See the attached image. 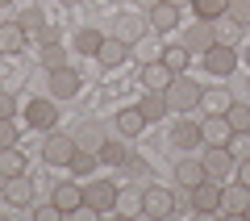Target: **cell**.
Here are the masks:
<instances>
[{
    "mask_svg": "<svg viewBox=\"0 0 250 221\" xmlns=\"http://www.w3.org/2000/svg\"><path fill=\"white\" fill-rule=\"evenodd\" d=\"M96 163H100V155H96V151H75L67 167H71L75 176H92V171H96Z\"/></svg>",
    "mask_w": 250,
    "mask_h": 221,
    "instance_id": "cell-30",
    "label": "cell"
},
{
    "mask_svg": "<svg viewBox=\"0 0 250 221\" xmlns=\"http://www.w3.org/2000/svg\"><path fill=\"white\" fill-rule=\"evenodd\" d=\"M138 209H142L146 217L159 221V217H167V213L175 209V196H171L167 188H159V184H146V188H142V200H138Z\"/></svg>",
    "mask_w": 250,
    "mask_h": 221,
    "instance_id": "cell-3",
    "label": "cell"
},
{
    "mask_svg": "<svg viewBox=\"0 0 250 221\" xmlns=\"http://www.w3.org/2000/svg\"><path fill=\"white\" fill-rule=\"evenodd\" d=\"M163 63H167L175 75H184L188 63H192V54H188V46H167V50H163Z\"/></svg>",
    "mask_w": 250,
    "mask_h": 221,
    "instance_id": "cell-29",
    "label": "cell"
},
{
    "mask_svg": "<svg viewBox=\"0 0 250 221\" xmlns=\"http://www.w3.org/2000/svg\"><path fill=\"white\" fill-rule=\"evenodd\" d=\"M0 117H17V96L0 88Z\"/></svg>",
    "mask_w": 250,
    "mask_h": 221,
    "instance_id": "cell-41",
    "label": "cell"
},
{
    "mask_svg": "<svg viewBox=\"0 0 250 221\" xmlns=\"http://www.w3.org/2000/svg\"><path fill=\"white\" fill-rule=\"evenodd\" d=\"M205 67L208 75H233V67H238V50L225 42H213V50L205 54Z\"/></svg>",
    "mask_w": 250,
    "mask_h": 221,
    "instance_id": "cell-8",
    "label": "cell"
},
{
    "mask_svg": "<svg viewBox=\"0 0 250 221\" xmlns=\"http://www.w3.org/2000/svg\"><path fill=\"white\" fill-rule=\"evenodd\" d=\"M171 80H175V71H171L163 59L142 63V88H150V92H167V88H171Z\"/></svg>",
    "mask_w": 250,
    "mask_h": 221,
    "instance_id": "cell-14",
    "label": "cell"
},
{
    "mask_svg": "<svg viewBox=\"0 0 250 221\" xmlns=\"http://www.w3.org/2000/svg\"><path fill=\"white\" fill-rule=\"evenodd\" d=\"M42 67H46V71L67 67V50H62L59 42H42Z\"/></svg>",
    "mask_w": 250,
    "mask_h": 221,
    "instance_id": "cell-31",
    "label": "cell"
},
{
    "mask_svg": "<svg viewBox=\"0 0 250 221\" xmlns=\"http://www.w3.org/2000/svg\"><path fill=\"white\" fill-rule=\"evenodd\" d=\"M171 142H175L179 151H192L196 142H205L200 138V121H175L171 125Z\"/></svg>",
    "mask_w": 250,
    "mask_h": 221,
    "instance_id": "cell-20",
    "label": "cell"
},
{
    "mask_svg": "<svg viewBox=\"0 0 250 221\" xmlns=\"http://www.w3.org/2000/svg\"><path fill=\"white\" fill-rule=\"evenodd\" d=\"M117 130L125 133V138H138V133L146 130V117H142V109H121V113H117Z\"/></svg>",
    "mask_w": 250,
    "mask_h": 221,
    "instance_id": "cell-23",
    "label": "cell"
},
{
    "mask_svg": "<svg viewBox=\"0 0 250 221\" xmlns=\"http://www.w3.org/2000/svg\"><path fill=\"white\" fill-rule=\"evenodd\" d=\"M9 146H17V121L0 117V151H9Z\"/></svg>",
    "mask_w": 250,
    "mask_h": 221,
    "instance_id": "cell-37",
    "label": "cell"
},
{
    "mask_svg": "<svg viewBox=\"0 0 250 221\" xmlns=\"http://www.w3.org/2000/svg\"><path fill=\"white\" fill-rule=\"evenodd\" d=\"M4 200H9L13 209H29V204H34V184H29L25 171L4 179Z\"/></svg>",
    "mask_w": 250,
    "mask_h": 221,
    "instance_id": "cell-11",
    "label": "cell"
},
{
    "mask_svg": "<svg viewBox=\"0 0 250 221\" xmlns=\"http://www.w3.org/2000/svg\"><path fill=\"white\" fill-rule=\"evenodd\" d=\"M121 167H125V176H129V179H142L146 171H150V167H146V159H138V155H125Z\"/></svg>",
    "mask_w": 250,
    "mask_h": 221,
    "instance_id": "cell-39",
    "label": "cell"
},
{
    "mask_svg": "<svg viewBox=\"0 0 250 221\" xmlns=\"http://www.w3.org/2000/svg\"><path fill=\"white\" fill-rule=\"evenodd\" d=\"M117 196H121V188L108 184V179H92V184L83 188V204H88L92 213H108V209H117Z\"/></svg>",
    "mask_w": 250,
    "mask_h": 221,
    "instance_id": "cell-2",
    "label": "cell"
},
{
    "mask_svg": "<svg viewBox=\"0 0 250 221\" xmlns=\"http://www.w3.org/2000/svg\"><path fill=\"white\" fill-rule=\"evenodd\" d=\"M134 4H138V9H146V13H150L154 4H159V0H134Z\"/></svg>",
    "mask_w": 250,
    "mask_h": 221,
    "instance_id": "cell-44",
    "label": "cell"
},
{
    "mask_svg": "<svg viewBox=\"0 0 250 221\" xmlns=\"http://www.w3.org/2000/svg\"><path fill=\"white\" fill-rule=\"evenodd\" d=\"M213 42H217L213 21H196V25H188V34H184V46H188L192 59H205V54L213 50Z\"/></svg>",
    "mask_w": 250,
    "mask_h": 221,
    "instance_id": "cell-4",
    "label": "cell"
},
{
    "mask_svg": "<svg viewBox=\"0 0 250 221\" xmlns=\"http://www.w3.org/2000/svg\"><path fill=\"white\" fill-rule=\"evenodd\" d=\"M205 171L213 179H225L229 171H238V159L229 155V146H208V155H205Z\"/></svg>",
    "mask_w": 250,
    "mask_h": 221,
    "instance_id": "cell-16",
    "label": "cell"
},
{
    "mask_svg": "<svg viewBox=\"0 0 250 221\" xmlns=\"http://www.w3.org/2000/svg\"><path fill=\"white\" fill-rule=\"evenodd\" d=\"M175 179H179L184 188H196V184H205V179H208L205 159H179V163H175Z\"/></svg>",
    "mask_w": 250,
    "mask_h": 221,
    "instance_id": "cell-18",
    "label": "cell"
},
{
    "mask_svg": "<svg viewBox=\"0 0 250 221\" xmlns=\"http://www.w3.org/2000/svg\"><path fill=\"white\" fill-rule=\"evenodd\" d=\"M213 29H217V42H225V46H238V38H242V29H246V25H238V21H233L229 13H221V17L213 21Z\"/></svg>",
    "mask_w": 250,
    "mask_h": 221,
    "instance_id": "cell-24",
    "label": "cell"
},
{
    "mask_svg": "<svg viewBox=\"0 0 250 221\" xmlns=\"http://www.w3.org/2000/svg\"><path fill=\"white\" fill-rule=\"evenodd\" d=\"M138 109H142V117H146V121H163V117L171 113L167 96H163V92H150V88H146V96L138 100Z\"/></svg>",
    "mask_w": 250,
    "mask_h": 221,
    "instance_id": "cell-21",
    "label": "cell"
},
{
    "mask_svg": "<svg viewBox=\"0 0 250 221\" xmlns=\"http://www.w3.org/2000/svg\"><path fill=\"white\" fill-rule=\"evenodd\" d=\"M246 63H250V54H246Z\"/></svg>",
    "mask_w": 250,
    "mask_h": 221,
    "instance_id": "cell-49",
    "label": "cell"
},
{
    "mask_svg": "<svg viewBox=\"0 0 250 221\" xmlns=\"http://www.w3.org/2000/svg\"><path fill=\"white\" fill-rule=\"evenodd\" d=\"M129 50H134V46L121 42V38H104L100 50H96V59H100V67H121V63L129 59Z\"/></svg>",
    "mask_w": 250,
    "mask_h": 221,
    "instance_id": "cell-17",
    "label": "cell"
},
{
    "mask_svg": "<svg viewBox=\"0 0 250 221\" xmlns=\"http://www.w3.org/2000/svg\"><path fill=\"white\" fill-rule=\"evenodd\" d=\"M25 121L34 125V130H54V121H59V105H54V96L50 100H29Z\"/></svg>",
    "mask_w": 250,
    "mask_h": 221,
    "instance_id": "cell-15",
    "label": "cell"
},
{
    "mask_svg": "<svg viewBox=\"0 0 250 221\" xmlns=\"http://www.w3.org/2000/svg\"><path fill=\"white\" fill-rule=\"evenodd\" d=\"M75 146H80V151H100V146H104V130H100V125H80Z\"/></svg>",
    "mask_w": 250,
    "mask_h": 221,
    "instance_id": "cell-26",
    "label": "cell"
},
{
    "mask_svg": "<svg viewBox=\"0 0 250 221\" xmlns=\"http://www.w3.org/2000/svg\"><path fill=\"white\" fill-rule=\"evenodd\" d=\"M200 138L208 142V146H229L233 138V125L225 113H208V121H200Z\"/></svg>",
    "mask_w": 250,
    "mask_h": 221,
    "instance_id": "cell-6",
    "label": "cell"
},
{
    "mask_svg": "<svg viewBox=\"0 0 250 221\" xmlns=\"http://www.w3.org/2000/svg\"><path fill=\"white\" fill-rule=\"evenodd\" d=\"M9 4H13V0H0V9H9Z\"/></svg>",
    "mask_w": 250,
    "mask_h": 221,
    "instance_id": "cell-46",
    "label": "cell"
},
{
    "mask_svg": "<svg viewBox=\"0 0 250 221\" xmlns=\"http://www.w3.org/2000/svg\"><path fill=\"white\" fill-rule=\"evenodd\" d=\"M192 209H196V213H217V209H221V179L208 176L205 184L192 188Z\"/></svg>",
    "mask_w": 250,
    "mask_h": 221,
    "instance_id": "cell-7",
    "label": "cell"
},
{
    "mask_svg": "<svg viewBox=\"0 0 250 221\" xmlns=\"http://www.w3.org/2000/svg\"><path fill=\"white\" fill-rule=\"evenodd\" d=\"M192 9H196L200 21H217L225 9H229V0H192Z\"/></svg>",
    "mask_w": 250,
    "mask_h": 221,
    "instance_id": "cell-32",
    "label": "cell"
},
{
    "mask_svg": "<svg viewBox=\"0 0 250 221\" xmlns=\"http://www.w3.org/2000/svg\"><path fill=\"white\" fill-rule=\"evenodd\" d=\"M100 163H108V167H121V163H125V155H129V151H125V146H121V142H108L104 138V146H100Z\"/></svg>",
    "mask_w": 250,
    "mask_h": 221,
    "instance_id": "cell-34",
    "label": "cell"
},
{
    "mask_svg": "<svg viewBox=\"0 0 250 221\" xmlns=\"http://www.w3.org/2000/svg\"><path fill=\"white\" fill-rule=\"evenodd\" d=\"M80 88H83L80 71H71V67H59V71H50V96H54V100H71Z\"/></svg>",
    "mask_w": 250,
    "mask_h": 221,
    "instance_id": "cell-9",
    "label": "cell"
},
{
    "mask_svg": "<svg viewBox=\"0 0 250 221\" xmlns=\"http://www.w3.org/2000/svg\"><path fill=\"white\" fill-rule=\"evenodd\" d=\"M17 25L25 29V38H29V34L42 38V29H46V13H42V9H25V13H17Z\"/></svg>",
    "mask_w": 250,
    "mask_h": 221,
    "instance_id": "cell-28",
    "label": "cell"
},
{
    "mask_svg": "<svg viewBox=\"0 0 250 221\" xmlns=\"http://www.w3.org/2000/svg\"><path fill=\"white\" fill-rule=\"evenodd\" d=\"M100 42H104V38H100L92 25H83L80 34H75V50H80V54H96V50H100Z\"/></svg>",
    "mask_w": 250,
    "mask_h": 221,
    "instance_id": "cell-33",
    "label": "cell"
},
{
    "mask_svg": "<svg viewBox=\"0 0 250 221\" xmlns=\"http://www.w3.org/2000/svg\"><path fill=\"white\" fill-rule=\"evenodd\" d=\"M200 84L196 80H188V75H175V80H171V88L163 92V96H167V105H171V113H192V109H200Z\"/></svg>",
    "mask_w": 250,
    "mask_h": 221,
    "instance_id": "cell-1",
    "label": "cell"
},
{
    "mask_svg": "<svg viewBox=\"0 0 250 221\" xmlns=\"http://www.w3.org/2000/svg\"><path fill=\"white\" fill-rule=\"evenodd\" d=\"M25 171V155L17 151V146H9V151H0V176L9 179V176H21Z\"/></svg>",
    "mask_w": 250,
    "mask_h": 221,
    "instance_id": "cell-27",
    "label": "cell"
},
{
    "mask_svg": "<svg viewBox=\"0 0 250 221\" xmlns=\"http://www.w3.org/2000/svg\"><path fill=\"white\" fill-rule=\"evenodd\" d=\"M25 46V29L17 21H0V54H17Z\"/></svg>",
    "mask_w": 250,
    "mask_h": 221,
    "instance_id": "cell-22",
    "label": "cell"
},
{
    "mask_svg": "<svg viewBox=\"0 0 250 221\" xmlns=\"http://www.w3.org/2000/svg\"><path fill=\"white\" fill-rule=\"evenodd\" d=\"M146 21H150L154 34H167V29H175V25H179V9H175V4H167V0H159V4L150 9V17H146Z\"/></svg>",
    "mask_w": 250,
    "mask_h": 221,
    "instance_id": "cell-19",
    "label": "cell"
},
{
    "mask_svg": "<svg viewBox=\"0 0 250 221\" xmlns=\"http://www.w3.org/2000/svg\"><path fill=\"white\" fill-rule=\"evenodd\" d=\"M238 179L250 188V159H242V163H238Z\"/></svg>",
    "mask_w": 250,
    "mask_h": 221,
    "instance_id": "cell-43",
    "label": "cell"
},
{
    "mask_svg": "<svg viewBox=\"0 0 250 221\" xmlns=\"http://www.w3.org/2000/svg\"><path fill=\"white\" fill-rule=\"evenodd\" d=\"M246 217H250V209H246Z\"/></svg>",
    "mask_w": 250,
    "mask_h": 221,
    "instance_id": "cell-48",
    "label": "cell"
},
{
    "mask_svg": "<svg viewBox=\"0 0 250 221\" xmlns=\"http://www.w3.org/2000/svg\"><path fill=\"white\" fill-rule=\"evenodd\" d=\"M59 4H80V0H59Z\"/></svg>",
    "mask_w": 250,
    "mask_h": 221,
    "instance_id": "cell-47",
    "label": "cell"
},
{
    "mask_svg": "<svg viewBox=\"0 0 250 221\" xmlns=\"http://www.w3.org/2000/svg\"><path fill=\"white\" fill-rule=\"evenodd\" d=\"M75 151H80V146H75L71 133H50V138H46V146H42V159L50 163V167H67Z\"/></svg>",
    "mask_w": 250,
    "mask_h": 221,
    "instance_id": "cell-5",
    "label": "cell"
},
{
    "mask_svg": "<svg viewBox=\"0 0 250 221\" xmlns=\"http://www.w3.org/2000/svg\"><path fill=\"white\" fill-rule=\"evenodd\" d=\"M229 155H233V159H250V130H238V133H233V138H229Z\"/></svg>",
    "mask_w": 250,
    "mask_h": 221,
    "instance_id": "cell-35",
    "label": "cell"
},
{
    "mask_svg": "<svg viewBox=\"0 0 250 221\" xmlns=\"http://www.w3.org/2000/svg\"><path fill=\"white\" fill-rule=\"evenodd\" d=\"M138 59H142V63H154V59H163V46L154 42L150 34H146L142 42H138Z\"/></svg>",
    "mask_w": 250,
    "mask_h": 221,
    "instance_id": "cell-38",
    "label": "cell"
},
{
    "mask_svg": "<svg viewBox=\"0 0 250 221\" xmlns=\"http://www.w3.org/2000/svg\"><path fill=\"white\" fill-rule=\"evenodd\" d=\"M225 13H229L238 25H250V0H229V9H225Z\"/></svg>",
    "mask_w": 250,
    "mask_h": 221,
    "instance_id": "cell-40",
    "label": "cell"
},
{
    "mask_svg": "<svg viewBox=\"0 0 250 221\" xmlns=\"http://www.w3.org/2000/svg\"><path fill=\"white\" fill-rule=\"evenodd\" d=\"M50 200H54V209H59V213H80L83 209V188L71 184V179H62V184H54Z\"/></svg>",
    "mask_w": 250,
    "mask_h": 221,
    "instance_id": "cell-10",
    "label": "cell"
},
{
    "mask_svg": "<svg viewBox=\"0 0 250 221\" xmlns=\"http://www.w3.org/2000/svg\"><path fill=\"white\" fill-rule=\"evenodd\" d=\"M225 117H229L233 133H238V130H250V105H229V109H225Z\"/></svg>",
    "mask_w": 250,
    "mask_h": 221,
    "instance_id": "cell-36",
    "label": "cell"
},
{
    "mask_svg": "<svg viewBox=\"0 0 250 221\" xmlns=\"http://www.w3.org/2000/svg\"><path fill=\"white\" fill-rule=\"evenodd\" d=\"M246 209H250V188L242 184H229V188H221V213H229V217H246Z\"/></svg>",
    "mask_w": 250,
    "mask_h": 221,
    "instance_id": "cell-12",
    "label": "cell"
},
{
    "mask_svg": "<svg viewBox=\"0 0 250 221\" xmlns=\"http://www.w3.org/2000/svg\"><path fill=\"white\" fill-rule=\"evenodd\" d=\"M167 4H175V9H184V4H192V0H167Z\"/></svg>",
    "mask_w": 250,
    "mask_h": 221,
    "instance_id": "cell-45",
    "label": "cell"
},
{
    "mask_svg": "<svg viewBox=\"0 0 250 221\" xmlns=\"http://www.w3.org/2000/svg\"><path fill=\"white\" fill-rule=\"evenodd\" d=\"M54 217H62V213L54 209V200H50V204H38V209H34V221H54Z\"/></svg>",
    "mask_w": 250,
    "mask_h": 221,
    "instance_id": "cell-42",
    "label": "cell"
},
{
    "mask_svg": "<svg viewBox=\"0 0 250 221\" xmlns=\"http://www.w3.org/2000/svg\"><path fill=\"white\" fill-rule=\"evenodd\" d=\"M146 34H150V21H142L138 13H125V17H117V29H113V38H121V42L138 46Z\"/></svg>",
    "mask_w": 250,
    "mask_h": 221,
    "instance_id": "cell-13",
    "label": "cell"
},
{
    "mask_svg": "<svg viewBox=\"0 0 250 221\" xmlns=\"http://www.w3.org/2000/svg\"><path fill=\"white\" fill-rule=\"evenodd\" d=\"M229 105H233V100H229L225 88H205V92H200V109H205V113H225Z\"/></svg>",
    "mask_w": 250,
    "mask_h": 221,
    "instance_id": "cell-25",
    "label": "cell"
}]
</instances>
